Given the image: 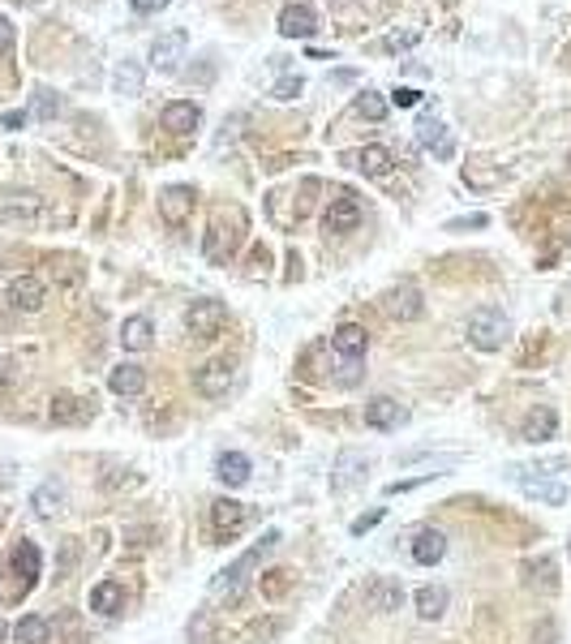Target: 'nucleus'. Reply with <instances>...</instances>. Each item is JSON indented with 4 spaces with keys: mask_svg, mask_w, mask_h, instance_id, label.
Listing matches in <instances>:
<instances>
[{
    "mask_svg": "<svg viewBox=\"0 0 571 644\" xmlns=\"http://www.w3.org/2000/svg\"><path fill=\"white\" fill-rule=\"evenodd\" d=\"M275 545H279V533L271 528V533H267L262 542L253 545V550H245V554H241V559H237L232 568L220 571V580H215V593H224V597H232V601H237V597H241V589L249 584V576H253V568H258V563H262V559L271 554Z\"/></svg>",
    "mask_w": 571,
    "mask_h": 644,
    "instance_id": "f257e3e1",
    "label": "nucleus"
},
{
    "mask_svg": "<svg viewBox=\"0 0 571 644\" xmlns=\"http://www.w3.org/2000/svg\"><path fill=\"white\" fill-rule=\"evenodd\" d=\"M507 335H511V322L503 310L495 305H481V310H472L469 318V344L481 348V352H498V348L507 344Z\"/></svg>",
    "mask_w": 571,
    "mask_h": 644,
    "instance_id": "f03ea898",
    "label": "nucleus"
},
{
    "mask_svg": "<svg viewBox=\"0 0 571 644\" xmlns=\"http://www.w3.org/2000/svg\"><path fill=\"white\" fill-rule=\"evenodd\" d=\"M224 322H228V305L215 297H202L185 310V326H189V335H198V340H215V335L224 331Z\"/></svg>",
    "mask_w": 571,
    "mask_h": 644,
    "instance_id": "7ed1b4c3",
    "label": "nucleus"
},
{
    "mask_svg": "<svg viewBox=\"0 0 571 644\" xmlns=\"http://www.w3.org/2000/svg\"><path fill=\"white\" fill-rule=\"evenodd\" d=\"M357 223H361V202L352 198L348 189H340V194L331 198V206H326L323 228L331 232V237H344V232H352Z\"/></svg>",
    "mask_w": 571,
    "mask_h": 644,
    "instance_id": "20e7f679",
    "label": "nucleus"
},
{
    "mask_svg": "<svg viewBox=\"0 0 571 644\" xmlns=\"http://www.w3.org/2000/svg\"><path fill=\"white\" fill-rule=\"evenodd\" d=\"M185 30H164L155 44H150V65L159 69V74H176V65L185 60Z\"/></svg>",
    "mask_w": 571,
    "mask_h": 644,
    "instance_id": "39448f33",
    "label": "nucleus"
},
{
    "mask_svg": "<svg viewBox=\"0 0 571 644\" xmlns=\"http://www.w3.org/2000/svg\"><path fill=\"white\" fill-rule=\"evenodd\" d=\"M44 301H48V288H44V279H39V275H18V279L9 284V305H13V310L35 314Z\"/></svg>",
    "mask_w": 571,
    "mask_h": 644,
    "instance_id": "423d86ee",
    "label": "nucleus"
},
{
    "mask_svg": "<svg viewBox=\"0 0 571 644\" xmlns=\"http://www.w3.org/2000/svg\"><path fill=\"white\" fill-rule=\"evenodd\" d=\"M159 215H164V223H185L189 215H194V189L189 185H168L164 194H159Z\"/></svg>",
    "mask_w": 571,
    "mask_h": 644,
    "instance_id": "0eeeda50",
    "label": "nucleus"
},
{
    "mask_svg": "<svg viewBox=\"0 0 571 644\" xmlns=\"http://www.w3.org/2000/svg\"><path fill=\"white\" fill-rule=\"evenodd\" d=\"M198 391L206 399H220V396H228V387H232V361H224V357H215V361H206L198 370Z\"/></svg>",
    "mask_w": 571,
    "mask_h": 644,
    "instance_id": "6e6552de",
    "label": "nucleus"
},
{
    "mask_svg": "<svg viewBox=\"0 0 571 644\" xmlns=\"http://www.w3.org/2000/svg\"><path fill=\"white\" fill-rule=\"evenodd\" d=\"M249 520L245 503H237V498H215L211 503V524H215V533L220 537H232V533H241Z\"/></svg>",
    "mask_w": 571,
    "mask_h": 644,
    "instance_id": "1a4fd4ad",
    "label": "nucleus"
},
{
    "mask_svg": "<svg viewBox=\"0 0 571 644\" xmlns=\"http://www.w3.org/2000/svg\"><path fill=\"white\" fill-rule=\"evenodd\" d=\"M318 30V13L310 9V4H288L284 13H279V35L284 39H310Z\"/></svg>",
    "mask_w": 571,
    "mask_h": 644,
    "instance_id": "9d476101",
    "label": "nucleus"
},
{
    "mask_svg": "<svg viewBox=\"0 0 571 644\" xmlns=\"http://www.w3.org/2000/svg\"><path fill=\"white\" fill-rule=\"evenodd\" d=\"M331 348H335L344 361H361V357H366V348H370V335H366V326H357V322H344V326H335V335H331Z\"/></svg>",
    "mask_w": 571,
    "mask_h": 644,
    "instance_id": "9b49d317",
    "label": "nucleus"
},
{
    "mask_svg": "<svg viewBox=\"0 0 571 644\" xmlns=\"http://www.w3.org/2000/svg\"><path fill=\"white\" fill-rule=\"evenodd\" d=\"M370 469V455H361V451H340V460H335V472H331V490H348V486H357L361 477Z\"/></svg>",
    "mask_w": 571,
    "mask_h": 644,
    "instance_id": "f8f14e48",
    "label": "nucleus"
},
{
    "mask_svg": "<svg viewBox=\"0 0 571 644\" xmlns=\"http://www.w3.org/2000/svg\"><path fill=\"white\" fill-rule=\"evenodd\" d=\"M554 430H559V413L542 404V408H533V413L524 417L520 439H524V443H550V439H554Z\"/></svg>",
    "mask_w": 571,
    "mask_h": 644,
    "instance_id": "ddd939ff",
    "label": "nucleus"
},
{
    "mask_svg": "<svg viewBox=\"0 0 571 644\" xmlns=\"http://www.w3.org/2000/svg\"><path fill=\"white\" fill-rule=\"evenodd\" d=\"M404 417H408V413H404L391 396H374L370 404H366V425H374V430H399Z\"/></svg>",
    "mask_w": 571,
    "mask_h": 644,
    "instance_id": "4468645a",
    "label": "nucleus"
},
{
    "mask_svg": "<svg viewBox=\"0 0 571 644\" xmlns=\"http://www.w3.org/2000/svg\"><path fill=\"white\" fill-rule=\"evenodd\" d=\"M387 314H391V318H399V322L422 318V314H425L422 293H417L413 284H404V288H391V293H387Z\"/></svg>",
    "mask_w": 571,
    "mask_h": 644,
    "instance_id": "2eb2a0df",
    "label": "nucleus"
},
{
    "mask_svg": "<svg viewBox=\"0 0 571 644\" xmlns=\"http://www.w3.org/2000/svg\"><path fill=\"white\" fill-rule=\"evenodd\" d=\"M417 142H422L425 150H434L438 159H451V155H455V142H451L447 125L434 121V117H425V121L417 125Z\"/></svg>",
    "mask_w": 571,
    "mask_h": 644,
    "instance_id": "dca6fc26",
    "label": "nucleus"
},
{
    "mask_svg": "<svg viewBox=\"0 0 571 644\" xmlns=\"http://www.w3.org/2000/svg\"><path fill=\"white\" fill-rule=\"evenodd\" d=\"M198 121H202L198 103L176 100V103H168V108H164V129H168V133H176V138H181V133H194V129H198Z\"/></svg>",
    "mask_w": 571,
    "mask_h": 644,
    "instance_id": "f3484780",
    "label": "nucleus"
},
{
    "mask_svg": "<svg viewBox=\"0 0 571 644\" xmlns=\"http://www.w3.org/2000/svg\"><path fill=\"white\" fill-rule=\"evenodd\" d=\"M44 215V202L35 194H13L9 202H0V223H35Z\"/></svg>",
    "mask_w": 571,
    "mask_h": 644,
    "instance_id": "a211bd4d",
    "label": "nucleus"
},
{
    "mask_svg": "<svg viewBox=\"0 0 571 644\" xmlns=\"http://www.w3.org/2000/svg\"><path fill=\"white\" fill-rule=\"evenodd\" d=\"M249 472L253 469H249V460L241 455V451H224V455L215 460V477L224 481L228 490H241V486L249 481Z\"/></svg>",
    "mask_w": 571,
    "mask_h": 644,
    "instance_id": "6ab92c4d",
    "label": "nucleus"
},
{
    "mask_svg": "<svg viewBox=\"0 0 571 644\" xmlns=\"http://www.w3.org/2000/svg\"><path fill=\"white\" fill-rule=\"evenodd\" d=\"M443 554H447V537H443L438 528H422V533L413 537V559H417L422 568H434Z\"/></svg>",
    "mask_w": 571,
    "mask_h": 644,
    "instance_id": "aec40b11",
    "label": "nucleus"
},
{
    "mask_svg": "<svg viewBox=\"0 0 571 644\" xmlns=\"http://www.w3.org/2000/svg\"><path fill=\"white\" fill-rule=\"evenodd\" d=\"M516 481H520L524 495L537 498V503H550V507L567 503V486L563 481H546V477H516Z\"/></svg>",
    "mask_w": 571,
    "mask_h": 644,
    "instance_id": "412c9836",
    "label": "nucleus"
},
{
    "mask_svg": "<svg viewBox=\"0 0 571 644\" xmlns=\"http://www.w3.org/2000/svg\"><path fill=\"white\" fill-rule=\"evenodd\" d=\"M108 387L117 396H142L147 391V370L142 366H117V370L108 374Z\"/></svg>",
    "mask_w": 571,
    "mask_h": 644,
    "instance_id": "4be33fe9",
    "label": "nucleus"
},
{
    "mask_svg": "<svg viewBox=\"0 0 571 644\" xmlns=\"http://www.w3.org/2000/svg\"><path fill=\"white\" fill-rule=\"evenodd\" d=\"M366 597H370L374 610L391 615V610H399V606H404V584H396V580H374Z\"/></svg>",
    "mask_w": 571,
    "mask_h": 644,
    "instance_id": "5701e85b",
    "label": "nucleus"
},
{
    "mask_svg": "<svg viewBox=\"0 0 571 644\" xmlns=\"http://www.w3.org/2000/svg\"><path fill=\"white\" fill-rule=\"evenodd\" d=\"M352 164H357L366 176H387L391 168H396V155H391L387 147H366V150H357Z\"/></svg>",
    "mask_w": 571,
    "mask_h": 644,
    "instance_id": "b1692460",
    "label": "nucleus"
},
{
    "mask_svg": "<svg viewBox=\"0 0 571 644\" xmlns=\"http://www.w3.org/2000/svg\"><path fill=\"white\" fill-rule=\"evenodd\" d=\"M30 507H35V516H39V520H52V516L65 507V490H60L56 481H44V486L30 495Z\"/></svg>",
    "mask_w": 571,
    "mask_h": 644,
    "instance_id": "393cba45",
    "label": "nucleus"
},
{
    "mask_svg": "<svg viewBox=\"0 0 571 644\" xmlns=\"http://www.w3.org/2000/svg\"><path fill=\"white\" fill-rule=\"evenodd\" d=\"M150 340H155V326H150V318H129L121 326V348H125V352H147Z\"/></svg>",
    "mask_w": 571,
    "mask_h": 644,
    "instance_id": "a878e982",
    "label": "nucleus"
},
{
    "mask_svg": "<svg viewBox=\"0 0 571 644\" xmlns=\"http://www.w3.org/2000/svg\"><path fill=\"white\" fill-rule=\"evenodd\" d=\"M121 606H125V589L117 580H103V584L91 589V610H95V615H117Z\"/></svg>",
    "mask_w": 571,
    "mask_h": 644,
    "instance_id": "bb28decb",
    "label": "nucleus"
},
{
    "mask_svg": "<svg viewBox=\"0 0 571 644\" xmlns=\"http://www.w3.org/2000/svg\"><path fill=\"white\" fill-rule=\"evenodd\" d=\"M417 615H422L425 623L443 619V610H447V589H438V584H425V589H417Z\"/></svg>",
    "mask_w": 571,
    "mask_h": 644,
    "instance_id": "cd10ccee",
    "label": "nucleus"
},
{
    "mask_svg": "<svg viewBox=\"0 0 571 644\" xmlns=\"http://www.w3.org/2000/svg\"><path fill=\"white\" fill-rule=\"evenodd\" d=\"M13 644H52V623L39 615H26L13 627Z\"/></svg>",
    "mask_w": 571,
    "mask_h": 644,
    "instance_id": "c85d7f7f",
    "label": "nucleus"
},
{
    "mask_svg": "<svg viewBox=\"0 0 571 644\" xmlns=\"http://www.w3.org/2000/svg\"><path fill=\"white\" fill-rule=\"evenodd\" d=\"M95 408L86 404V399H74V396H60L56 404H52V422H60V425H77V422H86Z\"/></svg>",
    "mask_w": 571,
    "mask_h": 644,
    "instance_id": "c756f323",
    "label": "nucleus"
},
{
    "mask_svg": "<svg viewBox=\"0 0 571 644\" xmlns=\"http://www.w3.org/2000/svg\"><path fill=\"white\" fill-rule=\"evenodd\" d=\"M39 568H44V559H39V545H35V542H22L18 550H13V571L22 576L26 584L39 576Z\"/></svg>",
    "mask_w": 571,
    "mask_h": 644,
    "instance_id": "7c9ffc66",
    "label": "nucleus"
},
{
    "mask_svg": "<svg viewBox=\"0 0 571 644\" xmlns=\"http://www.w3.org/2000/svg\"><path fill=\"white\" fill-rule=\"evenodd\" d=\"M112 86H117V95H142V65H138V60H125V65H117Z\"/></svg>",
    "mask_w": 571,
    "mask_h": 644,
    "instance_id": "2f4dec72",
    "label": "nucleus"
},
{
    "mask_svg": "<svg viewBox=\"0 0 571 644\" xmlns=\"http://www.w3.org/2000/svg\"><path fill=\"white\" fill-rule=\"evenodd\" d=\"M571 469V455H546V460H537V464H520L516 477H528V472H537V477H550V472H563Z\"/></svg>",
    "mask_w": 571,
    "mask_h": 644,
    "instance_id": "473e14b6",
    "label": "nucleus"
},
{
    "mask_svg": "<svg viewBox=\"0 0 571 644\" xmlns=\"http://www.w3.org/2000/svg\"><path fill=\"white\" fill-rule=\"evenodd\" d=\"M357 117H366V121H382V117H387V100L374 95V91L357 95Z\"/></svg>",
    "mask_w": 571,
    "mask_h": 644,
    "instance_id": "72a5a7b5",
    "label": "nucleus"
},
{
    "mask_svg": "<svg viewBox=\"0 0 571 644\" xmlns=\"http://www.w3.org/2000/svg\"><path fill=\"white\" fill-rule=\"evenodd\" d=\"M301 91H305V82H301L297 74H288V77H279V82H275L271 95H275V100H297Z\"/></svg>",
    "mask_w": 571,
    "mask_h": 644,
    "instance_id": "f704fd0d",
    "label": "nucleus"
},
{
    "mask_svg": "<svg viewBox=\"0 0 571 644\" xmlns=\"http://www.w3.org/2000/svg\"><path fill=\"white\" fill-rule=\"evenodd\" d=\"M60 112V100L52 95V91H35V117H44V121H52Z\"/></svg>",
    "mask_w": 571,
    "mask_h": 644,
    "instance_id": "c9c22d12",
    "label": "nucleus"
},
{
    "mask_svg": "<svg viewBox=\"0 0 571 644\" xmlns=\"http://www.w3.org/2000/svg\"><path fill=\"white\" fill-rule=\"evenodd\" d=\"M382 516H387V511H382V507H374V511H366V516H357V520H352V537H361V533H370L374 524L382 520Z\"/></svg>",
    "mask_w": 571,
    "mask_h": 644,
    "instance_id": "e433bc0d",
    "label": "nucleus"
},
{
    "mask_svg": "<svg viewBox=\"0 0 571 644\" xmlns=\"http://www.w3.org/2000/svg\"><path fill=\"white\" fill-rule=\"evenodd\" d=\"M391 103H396V108H417V103H422V91H413V86H396V91H391Z\"/></svg>",
    "mask_w": 571,
    "mask_h": 644,
    "instance_id": "4c0bfd02",
    "label": "nucleus"
},
{
    "mask_svg": "<svg viewBox=\"0 0 571 644\" xmlns=\"http://www.w3.org/2000/svg\"><path fill=\"white\" fill-rule=\"evenodd\" d=\"M189 640H194V644L211 640V615H198V619L189 623Z\"/></svg>",
    "mask_w": 571,
    "mask_h": 644,
    "instance_id": "58836bf2",
    "label": "nucleus"
},
{
    "mask_svg": "<svg viewBox=\"0 0 571 644\" xmlns=\"http://www.w3.org/2000/svg\"><path fill=\"white\" fill-rule=\"evenodd\" d=\"M430 477H438V472H422V477H408V481H391L387 486V495H408V490H417L422 481H430Z\"/></svg>",
    "mask_w": 571,
    "mask_h": 644,
    "instance_id": "ea45409f",
    "label": "nucleus"
},
{
    "mask_svg": "<svg viewBox=\"0 0 571 644\" xmlns=\"http://www.w3.org/2000/svg\"><path fill=\"white\" fill-rule=\"evenodd\" d=\"M486 215H464V220H451L447 223V232H464V228H486Z\"/></svg>",
    "mask_w": 571,
    "mask_h": 644,
    "instance_id": "a19ab883",
    "label": "nucleus"
},
{
    "mask_svg": "<svg viewBox=\"0 0 571 644\" xmlns=\"http://www.w3.org/2000/svg\"><path fill=\"white\" fill-rule=\"evenodd\" d=\"M9 48H13V26L0 18V56H9Z\"/></svg>",
    "mask_w": 571,
    "mask_h": 644,
    "instance_id": "79ce46f5",
    "label": "nucleus"
},
{
    "mask_svg": "<svg viewBox=\"0 0 571 644\" xmlns=\"http://www.w3.org/2000/svg\"><path fill=\"white\" fill-rule=\"evenodd\" d=\"M0 125H4V129H22V125H26V112H4V121H0Z\"/></svg>",
    "mask_w": 571,
    "mask_h": 644,
    "instance_id": "37998d69",
    "label": "nucleus"
},
{
    "mask_svg": "<svg viewBox=\"0 0 571 644\" xmlns=\"http://www.w3.org/2000/svg\"><path fill=\"white\" fill-rule=\"evenodd\" d=\"M129 4H133L138 13H150V9H155V4H164V0H129Z\"/></svg>",
    "mask_w": 571,
    "mask_h": 644,
    "instance_id": "c03bdc74",
    "label": "nucleus"
},
{
    "mask_svg": "<svg viewBox=\"0 0 571 644\" xmlns=\"http://www.w3.org/2000/svg\"><path fill=\"white\" fill-rule=\"evenodd\" d=\"M567 60H571V48H567Z\"/></svg>",
    "mask_w": 571,
    "mask_h": 644,
    "instance_id": "a18cd8bd",
    "label": "nucleus"
}]
</instances>
